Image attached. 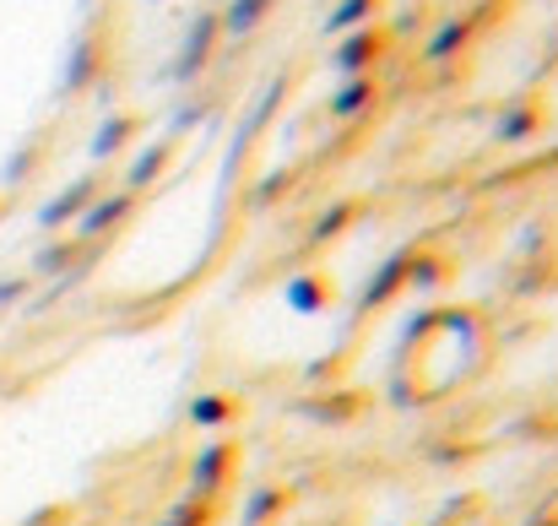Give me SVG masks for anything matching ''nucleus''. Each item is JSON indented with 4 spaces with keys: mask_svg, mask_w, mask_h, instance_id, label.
I'll return each mask as SVG.
<instances>
[{
    "mask_svg": "<svg viewBox=\"0 0 558 526\" xmlns=\"http://www.w3.org/2000/svg\"><path fill=\"white\" fill-rule=\"evenodd\" d=\"M217 38H222V22H217V11H201V16H190L185 38H180V49H174V65H169V82H195V76L211 65V49H217Z\"/></svg>",
    "mask_w": 558,
    "mask_h": 526,
    "instance_id": "f257e3e1",
    "label": "nucleus"
},
{
    "mask_svg": "<svg viewBox=\"0 0 558 526\" xmlns=\"http://www.w3.org/2000/svg\"><path fill=\"white\" fill-rule=\"evenodd\" d=\"M104 184H98V175H82V179H71L60 195H49L44 206H38V228L44 234H60V228H76V217L93 206V195H98Z\"/></svg>",
    "mask_w": 558,
    "mask_h": 526,
    "instance_id": "f03ea898",
    "label": "nucleus"
},
{
    "mask_svg": "<svg viewBox=\"0 0 558 526\" xmlns=\"http://www.w3.org/2000/svg\"><path fill=\"white\" fill-rule=\"evenodd\" d=\"M131 212H136V195H131V190H98L93 206L76 217V234H71V239H76V244H93V239H104L109 228H120Z\"/></svg>",
    "mask_w": 558,
    "mask_h": 526,
    "instance_id": "7ed1b4c3",
    "label": "nucleus"
},
{
    "mask_svg": "<svg viewBox=\"0 0 558 526\" xmlns=\"http://www.w3.org/2000/svg\"><path fill=\"white\" fill-rule=\"evenodd\" d=\"M385 44H390V38H385L374 22L369 27H359V33H348V38L331 49V71H337L342 82H348V76H369V65L385 55Z\"/></svg>",
    "mask_w": 558,
    "mask_h": 526,
    "instance_id": "20e7f679",
    "label": "nucleus"
},
{
    "mask_svg": "<svg viewBox=\"0 0 558 526\" xmlns=\"http://www.w3.org/2000/svg\"><path fill=\"white\" fill-rule=\"evenodd\" d=\"M109 55V44H104V33L98 27H87L76 44H71V60H65V93H87L98 76H104V60Z\"/></svg>",
    "mask_w": 558,
    "mask_h": 526,
    "instance_id": "39448f33",
    "label": "nucleus"
},
{
    "mask_svg": "<svg viewBox=\"0 0 558 526\" xmlns=\"http://www.w3.org/2000/svg\"><path fill=\"white\" fill-rule=\"evenodd\" d=\"M233 478V445L228 440H211L201 445V456L190 462V483H195V500H217Z\"/></svg>",
    "mask_w": 558,
    "mask_h": 526,
    "instance_id": "423d86ee",
    "label": "nucleus"
},
{
    "mask_svg": "<svg viewBox=\"0 0 558 526\" xmlns=\"http://www.w3.org/2000/svg\"><path fill=\"white\" fill-rule=\"evenodd\" d=\"M472 27H477V16H445L428 38H423V60L428 65H445V60H456L466 44H472Z\"/></svg>",
    "mask_w": 558,
    "mask_h": 526,
    "instance_id": "0eeeda50",
    "label": "nucleus"
},
{
    "mask_svg": "<svg viewBox=\"0 0 558 526\" xmlns=\"http://www.w3.org/2000/svg\"><path fill=\"white\" fill-rule=\"evenodd\" d=\"M282 299H288L293 315H320L331 304V277L326 272H299V277L282 283Z\"/></svg>",
    "mask_w": 558,
    "mask_h": 526,
    "instance_id": "6e6552de",
    "label": "nucleus"
},
{
    "mask_svg": "<svg viewBox=\"0 0 558 526\" xmlns=\"http://www.w3.org/2000/svg\"><path fill=\"white\" fill-rule=\"evenodd\" d=\"M374 104H379V82L374 76H348L337 93H331V120H359V115H369Z\"/></svg>",
    "mask_w": 558,
    "mask_h": 526,
    "instance_id": "1a4fd4ad",
    "label": "nucleus"
},
{
    "mask_svg": "<svg viewBox=\"0 0 558 526\" xmlns=\"http://www.w3.org/2000/svg\"><path fill=\"white\" fill-rule=\"evenodd\" d=\"M407 261H412V250H396V255H390V261L374 272L369 283H364V294H359V304H364V310H379L396 288H407Z\"/></svg>",
    "mask_w": 558,
    "mask_h": 526,
    "instance_id": "9d476101",
    "label": "nucleus"
},
{
    "mask_svg": "<svg viewBox=\"0 0 558 526\" xmlns=\"http://www.w3.org/2000/svg\"><path fill=\"white\" fill-rule=\"evenodd\" d=\"M169 164H174V142H153V147H142V153L131 158V169H125V184H120V190H131V195L147 190L153 179H163Z\"/></svg>",
    "mask_w": 558,
    "mask_h": 526,
    "instance_id": "9b49d317",
    "label": "nucleus"
},
{
    "mask_svg": "<svg viewBox=\"0 0 558 526\" xmlns=\"http://www.w3.org/2000/svg\"><path fill=\"white\" fill-rule=\"evenodd\" d=\"M136 131H142V120H136V115H109V120L93 131V147H87V153H93V164H109L114 153H125V142H131Z\"/></svg>",
    "mask_w": 558,
    "mask_h": 526,
    "instance_id": "f8f14e48",
    "label": "nucleus"
},
{
    "mask_svg": "<svg viewBox=\"0 0 558 526\" xmlns=\"http://www.w3.org/2000/svg\"><path fill=\"white\" fill-rule=\"evenodd\" d=\"M537 125H543V115H537V104H510V109L499 115V125H494V136H499L505 147H521V142H532V136H537Z\"/></svg>",
    "mask_w": 558,
    "mask_h": 526,
    "instance_id": "ddd939ff",
    "label": "nucleus"
},
{
    "mask_svg": "<svg viewBox=\"0 0 558 526\" xmlns=\"http://www.w3.org/2000/svg\"><path fill=\"white\" fill-rule=\"evenodd\" d=\"M271 5H277V0H228V11H217V22H222V33L244 38V33H255V27L266 22Z\"/></svg>",
    "mask_w": 558,
    "mask_h": 526,
    "instance_id": "4468645a",
    "label": "nucleus"
},
{
    "mask_svg": "<svg viewBox=\"0 0 558 526\" xmlns=\"http://www.w3.org/2000/svg\"><path fill=\"white\" fill-rule=\"evenodd\" d=\"M369 16H379V0H337L331 5V16H326V33H359V27H369Z\"/></svg>",
    "mask_w": 558,
    "mask_h": 526,
    "instance_id": "2eb2a0df",
    "label": "nucleus"
},
{
    "mask_svg": "<svg viewBox=\"0 0 558 526\" xmlns=\"http://www.w3.org/2000/svg\"><path fill=\"white\" fill-rule=\"evenodd\" d=\"M76 250H82L76 239H54V244H44V250L33 255V277H54V272L65 277V272H76Z\"/></svg>",
    "mask_w": 558,
    "mask_h": 526,
    "instance_id": "dca6fc26",
    "label": "nucleus"
},
{
    "mask_svg": "<svg viewBox=\"0 0 558 526\" xmlns=\"http://www.w3.org/2000/svg\"><path fill=\"white\" fill-rule=\"evenodd\" d=\"M228 418H233V396H222V391H201L190 402V423L195 429H222Z\"/></svg>",
    "mask_w": 558,
    "mask_h": 526,
    "instance_id": "f3484780",
    "label": "nucleus"
},
{
    "mask_svg": "<svg viewBox=\"0 0 558 526\" xmlns=\"http://www.w3.org/2000/svg\"><path fill=\"white\" fill-rule=\"evenodd\" d=\"M282 93H288V82H271V87H266V93L255 98V109H250V120H239V147H244V142H250V136H255V131H260V125H266V120L277 115V104H282Z\"/></svg>",
    "mask_w": 558,
    "mask_h": 526,
    "instance_id": "a211bd4d",
    "label": "nucleus"
},
{
    "mask_svg": "<svg viewBox=\"0 0 558 526\" xmlns=\"http://www.w3.org/2000/svg\"><path fill=\"white\" fill-rule=\"evenodd\" d=\"M348 223H353V201H337V206H326V212L315 217L310 239H315V244H326V239H337V234H342Z\"/></svg>",
    "mask_w": 558,
    "mask_h": 526,
    "instance_id": "6ab92c4d",
    "label": "nucleus"
},
{
    "mask_svg": "<svg viewBox=\"0 0 558 526\" xmlns=\"http://www.w3.org/2000/svg\"><path fill=\"white\" fill-rule=\"evenodd\" d=\"M282 500H288L282 489H255V494H250V505H244V526H266L277 511H282Z\"/></svg>",
    "mask_w": 558,
    "mask_h": 526,
    "instance_id": "aec40b11",
    "label": "nucleus"
},
{
    "mask_svg": "<svg viewBox=\"0 0 558 526\" xmlns=\"http://www.w3.org/2000/svg\"><path fill=\"white\" fill-rule=\"evenodd\" d=\"M158 526H211V500H195V494H185L169 516Z\"/></svg>",
    "mask_w": 558,
    "mask_h": 526,
    "instance_id": "412c9836",
    "label": "nucleus"
},
{
    "mask_svg": "<svg viewBox=\"0 0 558 526\" xmlns=\"http://www.w3.org/2000/svg\"><path fill=\"white\" fill-rule=\"evenodd\" d=\"M445 277V261L439 255H417L412 250V261H407V288H434Z\"/></svg>",
    "mask_w": 558,
    "mask_h": 526,
    "instance_id": "4be33fe9",
    "label": "nucleus"
},
{
    "mask_svg": "<svg viewBox=\"0 0 558 526\" xmlns=\"http://www.w3.org/2000/svg\"><path fill=\"white\" fill-rule=\"evenodd\" d=\"M33 169H38V147H22V153H16V158L5 164V184H16V179L33 175Z\"/></svg>",
    "mask_w": 558,
    "mask_h": 526,
    "instance_id": "5701e85b",
    "label": "nucleus"
},
{
    "mask_svg": "<svg viewBox=\"0 0 558 526\" xmlns=\"http://www.w3.org/2000/svg\"><path fill=\"white\" fill-rule=\"evenodd\" d=\"M27 283H33V277H5V283H0V310H5V304H16V299L27 294Z\"/></svg>",
    "mask_w": 558,
    "mask_h": 526,
    "instance_id": "b1692460",
    "label": "nucleus"
},
{
    "mask_svg": "<svg viewBox=\"0 0 558 526\" xmlns=\"http://www.w3.org/2000/svg\"><path fill=\"white\" fill-rule=\"evenodd\" d=\"M0 217H5V195H0Z\"/></svg>",
    "mask_w": 558,
    "mask_h": 526,
    "instance_id": "393cba45",
    "label": "nucleus"
}]
</instances>
